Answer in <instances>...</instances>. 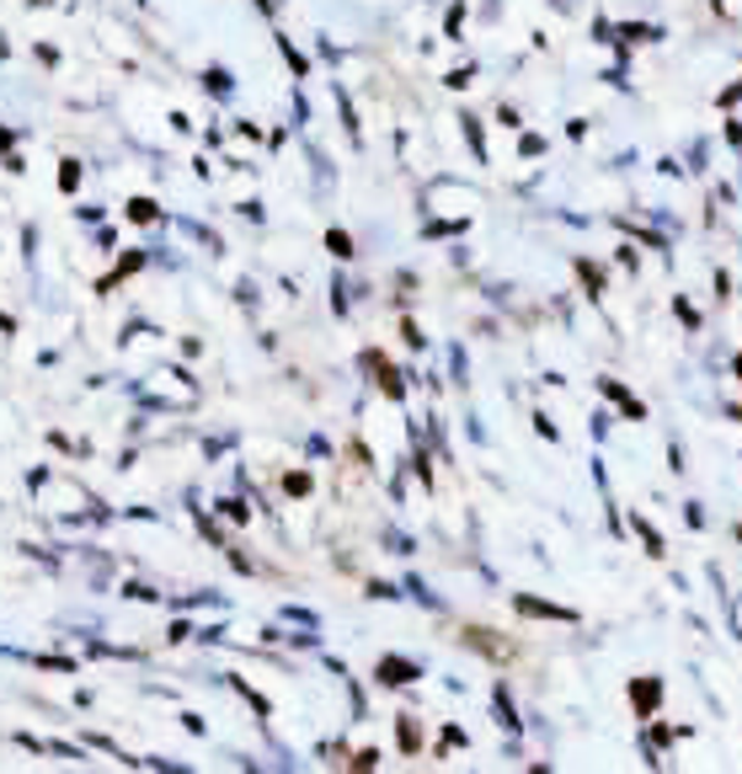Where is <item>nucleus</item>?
Masks as SVG:
<instances>
[{
	"label": "nucleus",
	"mask_w": 742,
	"mask_h": 774,
	"mask_svg": "<svg viewBox=\"0 0 742 774\" xmlns=\"http://www.w3.org/2000/svg\"><path fill=\"white\" fill-rule=\"evenodd\" d=\"M326 241H331V252H337V257H342V252H353V241H348V236H342V230H331V236H326Z\"/></svg>",
	"instance_id": "6"
},
{
	"label": "nucleus",
	"mask_w": 742,
	"mask_h": 774,
	"mask_svg": "<svg viewBox=\"0 0 742 774\" xmlns=\"http://www.w3.org/2000/svg\"><path fill=\"white\" fill-rule=\"evenodd\" d=\"M630 700H636V710H641V715H652V710H657V700H663V684H657V678H636V684H630Z\"/></svg>",
	"instance_id": "3"
},
{
	"label": "nucleus",
	"mask_w": 742,
	"mask_h": 774,
	"mask_svg": "<svg viewBox=\"0 0 742 774\" xmlns=\"http://www.w3.org/2000/svg\"><path fill=\"white\" fill-rule=\"evenodd\" d=\"M636 529H641V540H646V556H663V540H657V529H652L646 518H641Z\"/></svg>",
	"instance_id": "5"
},
{
	"label": "nucleus",
	"mask_w": 742,
	"mask_h": 774,
	"mask_svg": "<svg viewBox=\"0 0 742 774\" xmlns=\"http://www.w3.org/2000/svg\"><path fill=\"white\" fill-rule=\"evenodd\" d=\"M412 678H417V668L406 657H385L379 662V684H412Z\"/></svg>",
	"instance_id": "4"
},
{
	"label": "nucleus",
	"mask_w": 742,
	"mask_h": 774,
	"mask_svg": "<svg viewBox=\"0 0 742 774\" xmlns=\"http://www.w3.org/2000/svg\"><path fill=\"white\" fill-rule=\"evenodd\" d=\"M460 642L470 646V651H481V657H492V662H513V657H518V642L496 636V631H487V625H470Z\"/></svg>",
	"instance_id": "1"
},
{
	"label": "nucleus",
	"mask_w": 742,
	"mask_h": 774,
	"mask_svg": "<svg viewBox=\"0 0 742 774\" xmlns=\"http://www.w3.org/2000/svg\"><path fill=\"white\" fill-rule=\"evenodd\" d=\"M738 380H742V353H738Z\"/></svg>",
	"instance_id": "7"
},
{
	"label": "nucleus",
	"mask_w": 742,
	"mask_h": 774,
	"mask_svg": "<svg viewBox=\"0 0 742 774\" xmlns=\"http://www.w3.org/2000/svg\"><path fill=\"white\" fill-rule=\"evenodd\" d=\"M513 604H518V614H535V620H566V625L577 620V609H561V604H540V598H529V593H518Z\"/></svg>",
	"instance_id": "2"
}]
</instances>
